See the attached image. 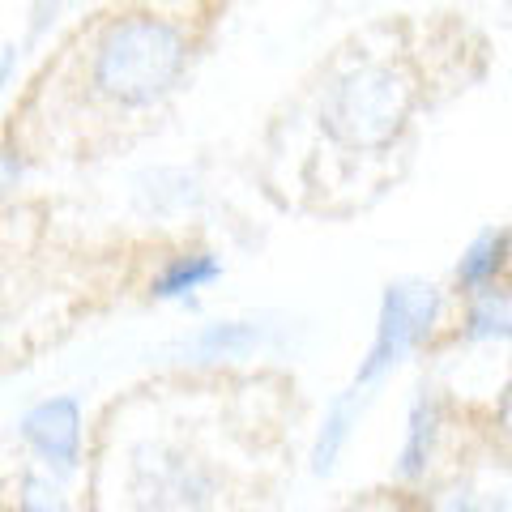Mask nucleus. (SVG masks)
Listing matches in <instances>:
<instances>
[{
  "label": "nucleus",
  "instance_id": "obj_1",
  "mask_svg": "<svg viewBox=\"0 0 512 512\" xmlns=\"http://www.w3.org/2000/svg\"><path fill=\"white\" fill-rule=\"evenodd\" d=\"M188 64V39L171 18L124 13L90 43L86 82L111 107H150L175 86Z\"/></svg>",
  "mask_w": 512,
  "mask_h": 512
},
{
  "label": "nucleus",
  "instance_id": "obj_2",
  "mask_svg": "<svg viewBox=\"0 0 512 512\" xmlns=\"http://www.w3.org/2000/svg\"><path fill=\"white\" fill-rule=\"evenodd\" d=\"M410 103H414L410 77L393 69V64H372V69H359L338 86L329 107V124L350 146H384L402 128Z\"/></svg>",
  "mask_w": 512,
  "mask_h": 512
},
{
  "label": "nucleus",
  "instance_id": "obj_3",
  "mask_svg": "<svg viewBox=\"0 0 512 512\" xmlns=\"http://www.w3.org/2000/svg\"><path fill=\"white\" fill-rule=\"evenodd\" d=\"M436 308H440V299L423 282H397V286L384 291L376 342H372V350H367V359L359 367V380H355L359 389L376 384L384 372H393V367L427 338L431 320H436Z\"/></svg>",
  "mask_w": 512,
  "mask_h": 512
},
{
  "label": "nucleus",
  "instance_id": "obj_4",
  "mask_svg": "<svg viewBox=\"0 0 512 512\" xmlns=\"http://www.w3.org/2000/svg\"><path fill=\"white\" fill-rule=\"evenodd\" d=\"M22 436L30 440V448H35L43 461L69 470V466H77V444H82V410H77L73 397L39 402L22 419Z\"/></svg>",
  "mask_w": 512,
  "mask_h": 512
},
{
  "label": "nucleus",
  "instance_id": "obj_5",
  "mask_svg": "<svg viewBox=\"0 0 512 512\" xmlns=\"http://www.w3.org/2000/svg\"><path fill=\"white\" fill-rule=\"evenodd\" d=\"M436 427H440V406L423 397V402L410 410V431H406V444H402V478H419L427 470L431 444H436Z\"/></svg>",
  "mask_w": 512,
  "mask_h": 512
},
{
  "label": "nucleus",
  "instance_id": "obj_6",
  "mask_svg": "<svg viewBox=\"0 0 512 512\" xmlns=\"http://www.w3.org/2000/svg\"><path fill=\"white\" fill-rule=\"evenodd\" d=\"M222 274V265H218V256L210 252H197V256H184V261H175L163 278L154 282V295L158 299H180V295H192L197 286L205 282H214Z\"/></svg>",
  "mask_w": 512,
  "mask_h": 512
},
{
  "label": "nucleus",
  "instance_id": "obj_7",
  "mask_svg": "<svg viewBox=\"0 0 512 512\" xmlns=\"http://www.w3.org/2000/svg\"><path fill=\"white\" fill-rule=\"evenodd\" d=\"M355 393H359V389H355ZM355 393H346L342 402H333L325 427H320V440H316V448H312V470H316V474H329L333 461H338V453H342V444H346V436H350V423H355Z\"/></svg>",
  "mask_w": 512,
  "mask_h": 512
},
{
  "label": "nucleus",
  "instance_id": "obj_8",
  "mask_svg": "<svg viewBox=\"0 0 512 512\" xmlns=\"http://www.w3.org/2000/svg\"><path fill=\"white\" fill-rule=\"evenodd\" d=\"M504 252H508V239H504V235H495V231L478 235L474 244H470V252L461 256L457 278L466 282V286H487V282L495 278V269L504 265Z\"/></svg>",
  "mask_w": 512,
  "mask_h": 512
},
{
  "label": "nucleus",
  "instance_id": "obj_9",
  "mask_svg": "<svg viewBox=\"0 0 512 512\" xmlns=\"http://www.w3.org/2000/svg\"><path fill=\"white\" fill-rule=\"evenodd\" d=\"M261 342V329L256 325H210L197 338V355L201 359H239Z\"/></svg>",
  "mask_w": 512,
  "mask_h": 512
},
{
  "label": "nucleus",
  "instance_id": "obj_10",
  "mask_svg": "<svg viewBox=\"0 0 512 512\" xmlns=\"http://www.w3.org/2000/svg\"><path fill=\"white\" fill-rule=\"evenodd\" d=\"M504 333H512V299L487 295L470 312V338H504Z\"/></svg>",
  "mask_w": 512,
  "mask_h": 512
},
{
  "label": "nucleus",
  "instance_id": "obj_11",
  "mask_svg": "<svg viewBox=\"0 0 512 512\" xmlns=\"http://www.w3.org/2000/svg\"><path fill=\"white\" fill-rule=\"evenodd\" d=\"M13 56H18L13 47H0V86H5V82H9V73H13Z\"/></svg>",
  "mask_w": 512,
  "mask_h": 512
},
{
  "label": "nucleus",
  "instance_id": "obj_12",
  "mask_svg": "<svg viewBox=\"0 0 512 512\" xmlns=\"http://www.w3.org/2000/svg\"><path fill=\"white\" fill-rule=\"evenodd\" d=\"M500 419H504V427L512 431V384H508V393H504V406H500Z\"/></svg>",
  "mask_w": 512,
  "mask_h": 512
},
{
  "label": "nucleus",
  "instance_id": "obj_13",
  "mask_svg": "<svg viewBox=\"0 0 512 512\" xmlns=\"http://www.w3.org/2000/svg\"><path fill=\"white\" fill-rule=\"evenodd\" d=\"M9 180H13V163L0 154V188H9Z\"/></svg>",
  "mask_w": 512,
  "mask_h": 512
}]
</instances>
